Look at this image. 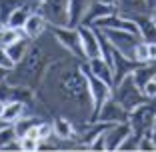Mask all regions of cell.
<instances>
[{
    "label": "cell",
    "instance_id": "cell-23",
    "mask_svg": "<svg viewBox=\"0 0 156 152\" xmlns=\"http://www.w3.org/2000/svg\"><path fill=\"white\" fill-rule=\"evenodd\" d=\"M22 4H26V0H0V22L6 24L8 16Z\"/></svg>",
    "mask_w": 156,
    "mask_h": 152
},
{
    "label": "cell",
    "instance_id": "cell-33",
    "mask_svg": "<svg viewBox=\"0 0 156 152\" xmlns=\"http://www.w3.org/2000/svg\"><path fill=\"white\" fill-rule=\"evenodd\" d=\"M98 4H104V6H110V8H116L118 6V0H96Z\"/></svg>",
    "mask_w": 156,
    "mask_h": 152
},
{
    "label": "cell",
    "instance_id": "cell-26",
    "mask_svg": "<svg viewBox=\"0 0 156 152\" xmlns=\"http://www.w3.org/2000/svg\"><path fill=\"white\" fill-rule=\"evenodd\" d=\"M18 142H20V150H26V152H32L40 148V140L32 138V136H20Z\"/></svg>",
    "mask_w": 156,
    "mask_h": 152
},
{
    "label": "cell",
    "instance_id": "cell-22",
    "mask_svg": "<svg viewBox=\"0 0 156 152\" xmlns=\"http://www.w3.org/2000/svg\"><path fill=\"white\" fill-rule=\"evenodd\" d=\"M12 148H18L20 150V142H18L14 126L6 124L4 128H0V150H12Z\"/></svg>",
    "mask_w": 156,
    "mask_h": 152
},
{
    "label": "cell",
    "instance_id": "cell-17",
    "mask_svg": "<svg viewBox=\"0 0 156 152\" xmlns=\"http://www.w3.org/2000/svg\"><path fill=\"white\" fill-rule=\"evenodd\" d=\"M88 4H90V0H68V26L76 28L82 22V16Z\"/></svg>",
    "mask_w": 156,
    "mask_h": 152
},
{
    "label": "cell",
    "instance_id": "cell-30",
    "mask_svg": "<svg viewBox=\"0 0 156 152\" xmlns=\"http://www.w3.org/2000/svg\"><path fill=\"white\" fill-rule=\"evenodd\" d=\"M142 94L146 98H156V74H154V78H150L142 86Z\"/></svg>",
    "mask_w": 156,
    "mask_h": 152
},
{
    "label": "cell",
    "instance_id": "cell-14",
    "mask_svg": "<svg viewBox=\"0 0 156 152\" xmlns=\"http://www.w3.org/2000/svg\"><path fill=\"white\" fill-rule=\"evenodd\" d=\"M86 66L94 76H98L100 80L108 82L112 86V66L106 62L104 58H92V60H86Z\"/></svg>",
    "mask_w": 156,
    "mask_h": 152
},
{
    "label": "cell",
    "instance_id": "cell-32",
    "mask_svg": "<svg viewBox=\"0 0 156 152\" xmlns=\"http://www.w3.org/2000/svg\"><path fill=\"white\" fill-rule=\"evenodd\" d=\"M148 46V62H156V42H146Z\"/></svg>",
    "mask_w": 156,
    "mask_h": 152
},
{
    "label": "cell",
    "instance_id": "cell-18",
    "mask_svg": "<svg viewBox=\"0 0 156 152\" xmlns=\"http://www.w3.org/2000/svg\"><path fill=\"white\" fill-rule=\"evenodd\" d=\"M26 114V104L20 100H8L4 104V112H2V120H6L8 124H14L20 116Z\"/></svg>",
    "mask_w": 156,
    "mask_h": 152
},
{
    "label": "cell",
    "instance_id": "cell-27",
    "mask_svg": "<svg viewBox=\"0 0 156 152\" xmlns=\"http://www.w3.org/2000/svg\"><path fill=\"white\" fill-rule=\"evenodd\" d=\"M138 142H140V136L134 132H130L126 138L122 140V144L118 146V150H138Z\"/></svg>",
    "mask_w": 156,
    "mask_h": 152
},
{
    "label": "cell",
    "instance_id": "cell-8",
    "mask_svg": "<svg viewBox=\"0 0 156 152\" xmlns=\"http://www.w3.org/2000/svg\"><path fill=\"white\" fill-rule=\"evenodd\" d=\"M78 34H80V44H82V52H84V60H92V58H102L100 54V44H98V34L92 26L86 24H78Z\"/></svg>",
    "mask_w": 156,
    "mask_h": 152
},
{
    "label": "cell",
    "instance_id": "cell-21",
    "mask_svg": "<svg viewBox=\"0 0 156 152\" xmlns=\"http://www.w3.org/2000/svg\"><path fill=\"white\" fill-rule=\"evenodd\" d=\"M30 44H32V40H30L28 36H24V32H22L18 40H14L10 46H6V52L10 54V58H12L14 62H18V60H22V58H24V54L28 52Z\"/></svg>",
    "mask_w": 156,
    "mask_h": 152
},
{
    "label": "cell",
    "instance_id": "cell-25",
    "mask_svg": "<svg viewBox=\"0 0 156 152\" xmlns=\"http://www.w3.org/2000/svg\"><path fill=\"white\" fill-rule=\"evenodd\" d=\"M132 60H136L138 64H148V46L144 40L136 42V46L132 50Z\"/></svg>",
    "mask_w": 156,
    "mask_h": 152
},
{
    "label": "cell",
    "instance_id": "cell-6",
    "mask_svg": "<svg viewBox=\"0 0 156 152\" xmlns=\"http://www.w3.org/2000/svg\"><path fill=\"white\" fill-rule=\"evenodd\" d=\"M98 30H100V28H98ZM102 32L106 34V38L110 40V44L116 50L122 52V54L128 56V58H132V50H134V46H136V42L142 40L136 32H130V30H114V28H110V30H102Z\"/></svg>",
    "mask_w": 156,
    "mask_h": 152
},
{
    "label": "cell",
    "instance_id": "cell-38",
    "mask_svg": "<svg viewBox=\"0 0 156 152\" xmlns=\"http://www.w3.org/2000/svg\"><path fill=\"white\" fill-rule=\"evenodd\" d=\"M4 104H6L4 100H0V118H2V112H4Z\"/></svg>",
    "mask_w": 156,
    "mask_h": 152
},
{
    "label": "cell",
    "instance_id": "cell-11",
    "mask_svg": "<svg viewBox=\"0 0 156 152\" xmlns=\"http://www.w3.org/2000/svg\"><path fill=\"white\" fill-rule=\"evenodd\" d=\"M132 132L128 122H116L110 124L104 130V138H106V150H118V146L122 144V140Z\"/></svg>",
    "mask_w": 156,
    "mask_h": 152
},
{
    "label": "cell",
    "instance_id": "cell-1",
    "mask_svg": "<svg viewBox=\"0 0 156 152\" xmlns=\"http://www.w3.org/2000/svg\"><path fill=\"white\" fill-rule=\"evenodd\" d=\"M48 64L50 62H48L44 48L40 44H36V40H34L28 48V52L24 54V58L18 60L14 64V68L6 74V80L10 84H24V86L36 90L40 86L42 78H44Z\"/></svg>",
    "mask_w": 156,
    "mask_h": 152
},
{
    "label": "cell",
    "instance_id": "cell-36",
    "mask_svg": "<svg viewBox=\"0 0 156 152\" xmlns=\"http://www.w3.org/2000/svg\"><path fill=\"white\" fill-rule=\"evenodd\" d=\"M150 18H152V20L156 22V4H154V6L150 8Z\"/></svg>",
    "mask_w": 156,
    "mask_h": 152
},
{
    "label": "cell",
    "instance_id": "cell-4",
    "mask_svg": "<svg viewBox=\"0 0 156 152\" xmlns=\"http://www.w3.org/2000/svg\"><path fill=\"white\" fill-rule=\"evenodd\" d=\"M52 38L56 40L62 50L66 54H70L72 58L84 60V52H82V44H80V34H78V28L74 26H48Z\"/></svg>",
    "mask_w": 156,
    "mask_h": 152
},
{
    "label": "cell",
    "instance_id": "cell-37",
    "mask_svg": "<svg viewBox=\"0 0 156 152\" xmlns=\"http://www.w3.org/2000/svg\"><path fill=\"white\" fill-rule=\"evenodd\" d=\"M6 74H8V70H4L2 66H0V80H4V78H6Z\"/></svg>",
    "mask_w": 156,
    "mask_h": 152
},
{
    "label": "cell",
    "instance_id": "cell-41",
    "mask_svg": "<svg viewBox=\"0 0 156 152\" xmlns=\"http://www.w3.org/2000/svg\"><path fill=\"white\" fill-rule=\"evenodd\" d=\"M2 28H4V24H2V22H0V30H2Z\"/></svg>",
    "mask_w": 156,
    "mask_h": 152
},
{
    "label": "cell",
    "instance_id": "cell-13",
    "mask_svg": "<svg viewBox=\"0 0 156 152\" xmlns=\"http://www.w3.org/2000/svg\"><path fill=\"white\" fill-rule=\"evenodd\" d=\"M116 10H118L122 16H126V18H132L136 14L150 12V6L146 4V0H118Z\"/></svg>",
    "mask_w": 156,
    "mask_h": 152
},
{
    "label": "cell",
    "instance_id": "cell-9",
    "mask_svg": "<svg viewBox=\"0 0 156 152\" xmlns=\"http://www.w3.org/2000/svg\"><path fill=\"white\" fill-rule=\"evenodd\" d=\"M110 66H112V86H114V84H118L124 76H128V74L132 72L136 66H140V64H138L136 60L128 58V56H124L122 52H118L114 48V50H112Z\"/></svg>",
    "mask_w": 156,
    "mask_h": 152
},
{
    "label": "cell",
    "instance_id": "cell-10",
    "mask_svg": "<svg viewBox=\"0 0 156 152\" xmlns=\"http://www.w3.org/2000/svg\"><path fill=\"white\" fill-rule=\"evenodd\" d=\"M46 30H48V22H46V18L38 12V10H32L30 16H28V20L24 22V26H22L24 36H28L30 40L34 42V40H38V38L44 36Z\"/></svg>",
    "mask_w": 156,
    "mask_h": 152
},
{
    "label": "cell",
    "instance_id": "cell-7",
    "mask_svg": "<svg viewBox=\"0 0 156 152\" xmlns=\"http://www.w3.org/2000/svg\"><path fill=\"white\" fill-rule=\"evenodd\" d=\"M92 122H102V124H116V122H128V110L122 108L114 98H108L104 104L100 106V110L96 112Z\"/></svg>",
    "mask_w": 156,
    "mask_h": 152
},
{
    "label": "cell",
    "instance_id": "cell-28",
    "mask_svg": "<svg viewBox=\"0 0 156 152\" xmlns=\"http://www.w3.org/2000/svg\"><path fill=\"white\" fill-rule=\"evenodd\" d=\"M38 130V138L40 140H46V138H50L52 134H54V128H52V122H48V120H40L36 126Z\"/></svg>",
    "mask_w": 156,
    "mask_h": 152
},
{
    "label": "cell",
    "instance_id": "cell-12",
    "mask_svg": "<svg viewBox=\"0 0 156 152\" xmlns=\"http://www.w3.org/2000/svg\"><path fill=\"white\" fill-rule=\"evenodd\" d=\"M132 20L138 26V36L144 42H156V22L150 18V12L136 14V16H132Z\"/></svg>",
    "mask_w": 156,
    "mask_h": 152
},
{
    "label": "cell",
    "instance_id": "cell-40",
    "mask_svg": "<svg viewBox=\"0 0 156 152\" xmlns=\"http://www.w3.org/2000/svg\"><path fill=\"white\" fill-rule=\"evenodd\" d=\"M146 4H148V6L152 8V4H154V0H146Z\"/></svg>",
    "mask_w": 156,
    "mask_h": 152
},
{
    "label": "cell",
    "instance_id": "cell-19",
    "mask_svg": "<svg viewBox=\"0 0 156 152\" xmlns=\"http://www.w3.org/2000/svg\"><path fill=\"white\" fill-rule=\"evenodd\" d=\"M130 74H132L134 84H136V86L142 90L144 84H146L150 78H154V74H156V64H152V62H148V64H140V66H136V68H134Z\"/></svg>",
    "mask_w": 156,
    "mask_h": 152
},
{
    "label": "cell",
    "instance_id": "cell-39",
    "mask_svg": "<svg viewBox=\"0 0 156 152\" xmlns=\"http://www.w3.org/2000/svg\"><path fill=\"white\" fill-rule=\"evenodd\" d=\"M6 124H8V122H6V120H2V118H0V128H4Z\"/></svg>",
    "mask_w": 156,
    "mask_h": 152
},
{
    "label": "cell",
    "instance_id": "cell-29",
    "mask_svg": "<svg viewBox=\"0 0 156 152\" xmlns=\"http://www.w3.org/2000/svg\"><path fill=\"white\" fill-rule=\"evenodd\" d=\"M14 64H16V62H14V60L10 58V54L6 52V48L0 46V66H2L4 70H8V72H10V70L14 68Z\"/></svg>",
    "mask_w": 156,
    "mask_h": 152
},
{
    "label": "cell",
    "instance_id": "cell-5",
    "mask_svg": "<svg viewBox=\"0 0 156 152\" xmlns=\"http://www.w3.org/2000/svg\"><path fill=\"white\" fill-rule=\"evenodd\" d=\"M38 12L48 22V26H68V0H44Z\"/></svg>",
    "mask_w": 156,
    "mask_h": 152
},
{
    "label": "cell",
    "instance_id": "cell-42",
    "mask_svg": "<svg viewBox=\"0 0 156 152\" xmlns=\"http://www.w3.org/2000/svg\"><path fill=\"white\" fill-rule=\"evenodd\" d=\"M154 4H156V0H154ZM154 4H152V6H154Z\"/></svg>",
    "mask_w": 156,
    "mask_h": 152
},
{
    "label": "cell",
    "instance_id": "cell-31",
    "mask_svg": "<svg viewBox=\"0 0 156 152\" xmlns=\"http://www.w3.org/2000/svg\"><path fill=\"white\" fill-rule=\"evenodd\" d=\"M88 148H90V150H106V138H104V132L98 134L96 138H94L90 144H88Z\"/></svg>",
    "mask_w": 156,
    "mask_h": 152
},
{
    "label": "cell",
    "instance_id": "cell-24",
    "mask_svg": "<svg viewBox=\"0 0 156 152\" xmlns=\"http://www.w3.org/2000/svg\"><path fill=\"white\" fill-rule=\"evenodd\" d=\"M20 34H22V30H16V28H10V26H4L2 30H0V46L6 48L10 46L14 40H18Z\"/></svg>",
    "mask_w": 156,
    "mask_h": 152
},
{
    "label": "cell",
    "instance_id": "cell-34",
    "mask_svg": "<svg viewBox=\"0 0 156 152\" xmlns=\"http://www.w3.org/2000/svg\"><path fill=\"white\" fill-rule=\"evenodd\" d=\"M148 134H150V140H152V144H154V150H156V124L152 126V130H150Z\"/></svg>",
    "mask_w": 156,
    "mask_h": 152
},
{
    "label": "cell",
    "instance_id": "cell-20",
    "mask_svg": "<svg viewBox=\"0 0 156 152\" xmlns=\"http://www.w3.org/2000/svg\"><path fill=\"white\" fill-rule=\"evenodd\" d=\"M30 12H32V6L28 4V2H26V4H22V6H18V8H16V10H14V12L8 16V20H6L4 26L16 28V30H22V26H24V22L28 20Z\"/></svg>",
    "mask_w": 156,
    "mask_h": 152
},
{
    "label": "cell",
    "instance_id": "cell-2",
    "mask_svg": "<svg viewBox=\"0 0 156 152\" xmlns=\"http://www.w3.org/2000/svg\"><path fill=\"white\" fill-rule=\"evenodd\" d=\"M112 98H114L122 108H126L128 112L132 110V108H136V106H140L142 102H146V96L142 94V90L134 84L132 74L124 76L118 84L112 86Z\"/></svg>",
    "mask_w": 156,
    "mask_h": 152
},
{
    "label": "cell",
    "instance_id": "cell-15",
    "mask_svg": "<svg viewBox=\"0 0 156 152\" xmlns=\"http://www.w3.org/2000/svg\"><path fill=\"white\" fill-rule=\"evenodd\" d=\"M54 128V136H58L60 140H68V138H76V130H74V122L68 120L66 116H56L52 122Z\"/></svg>",
    "mask_w": 156,
    "mask_h": 152
},
{
    "label": "cell",
    "instance_id": "cell-35",
    "mask_svg": "<svg viewBox=\"0 0 156 152\" xmlns=\"http://www.w3.org/2000/svg\"><path fill=\"white\" fill-rule=\"evenodd\" d=\"M26 2H28V4H30V6H32V10H36L38 6H40L42 2H44V0H26Z\"/></svg>",
    "mask_w": 156,
    "mask_h": 152
},
{
    "label": "cell",
    "instance_id": "cell-16",
    "mask_svg": "<svg viewBox=\"0 0 156 152\" xmlns=\"http://www.w3.org/2000/svg\"><path fill=\"white\" fill-rule=\"evenodd\" d=\"M116 8H110V6H104V4H98L96 0H90V4H88L86 12H84L82 16V22L80 24H86V26H90L94 20H98L100 16H106V14L114 12Z\"/></svg>",
    "mask_w": 156,
    "mask_h": 152
},
{
    "label": "cell",
    "instance_id": "cell-3",
    "mask_svg": "<svg viewBox=\"0 0 156 152\" xmlns=\"http://www.w3.org/2000/svg\"><path fill=\"white\" fill-rule=\"evenodd\" d=\"M80 70H82L84 78H86L88 92H90V98H92V114H90V122H92V120H94V116H96V112L100 110V106L112 96V86L108 82H104V80H100L98 76H94V74L88 70L86 60H82V62H80Z\"/></svg>",
    "mask_w": 156,
    "mask_h": 152
}]
</instances>
